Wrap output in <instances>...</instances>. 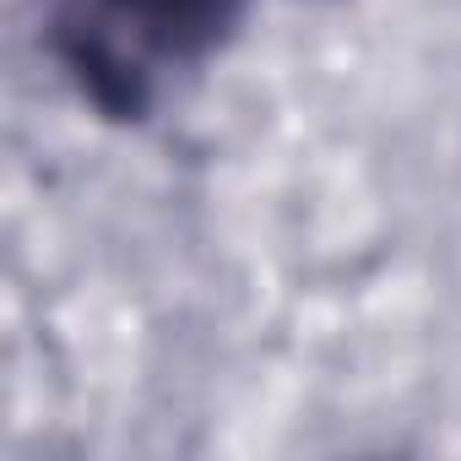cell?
I'll use <instances>...</instances> for the list:
<instances>
[{"label": "cell", "instance_id": "obj_1", "mask_svg": "<svg viewBox=\"0 0 461 461\" xmlns=\"http://www.w3.org/2000/svg\"><path fill=\"white\" fill-rule=\"evenodd\" d=\"M245 23V0H55L50 50L109 120H147L163 82L206 66Z\"/></svg>", "mask_w": 461, "mask_h": 461}]
</instances>
